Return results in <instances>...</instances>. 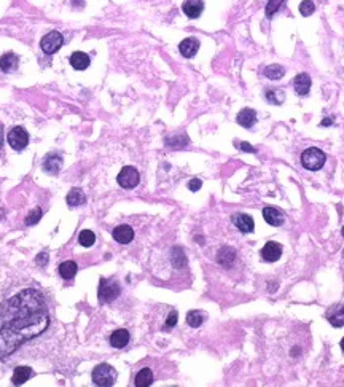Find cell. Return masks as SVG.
<instances>
[{"mask_svg": "<svg viewBox=\"0 0 344 387\" xmlns=\"http://www.w3.org/2000/svg\"><path fill=\"white\" fill-rule=\"evenodd\" d=\"M48 325L49 314L45 297L34 289L16 293L2 307L0 360L16 352L23 343L43 333Z\"/></svg>", "mask_w": 344, "mask_h": 387, "instance_id": "cell-1", "label": "cell"}, {"mask_svg": "<svg viewBox=\"0 0 344 387\" xmlns=\"http://www.w3.org/2000/svg\"><path fill=\"white\" fill-rule=\"evenodd\" d=\"M92 383L99 387H112L117 383V370L109 363H100L92 370Z\"/></svg>", "mask_w": 344, "mask_h": 387, "instance_id": "cell-2", "label": "cell"}, {"mask_svg": "<svg viewBox=\"0 0 344 387\" xmlns=\"http://www.w3.org/2000/svg\"><path fill=\"white\" fill-rule=\"evenodd\" d=\"M325 160L327 156L325 153L322 152L320 148H315V147H311L303 152V155H301V163H303V166L306 169L309 171H319L324 168L325 164Z\"/></svg>", "mask_w": 344, "mask_h": 387, "instance_id": "cell-3", "label": "cell"}, {"mask_svg": "<svg viewBox=\"0 0 344 387\" xmlns=\"http://www.w3.org/2000/svg\"><path fill=\"white\" fill-rule=\"evenodd\" d=\"M121 292L120 284L115 279H105L102 277L99 282V300L102 303H110L115 298H118Z\"/></svg>", "mask_w": 344, "mask_h": 387, "instance_id": "cell-4", "label": "cell"}, {"mask_svg": "<svg viewBox=\"0 0 344 387\" xmlns=\"http://www.w3.org/2000/svg\"><path fill=\"white\" fill-rule=\"evenodd\" d=\"M117 180H118V185L121 186V188L131 190V188H135V186L139 185L140 175H139V172H137V169H135V168L125 166L123 169L120 171Z\"/></svg>", "mask_w": 344, "mask_h": 387, "instance_id": "cell-5", "label": "cell"}, {"mask_svg": "<svg viewBox=\"0 0 344 387\" xmlns=\"http://www.w3.org/2000/svg\"><path fill=\"white\" fill-rule=\"evenodd\" d=\"M62 43H64L62 34H61V32H57V31H51V32L46 34L45 37L42 39L40 46H42V49H43V53H46V54H53V53H56L57 49H59V48L62 46Z\"/></svg>", "mask_w": 344, "mask_h": 387, "instance_id": "cell-6", "label": "cell"}, {"mask_svg": "<svg viewBox=\"0 0 344 387\" xmlns=\"http://www.w3.org/2000/svg\"><path fill=\"white\" fill-rule=\"evenodd\" d=\"M8 143L10 147L13 150H16V152H21V150H24L27 147L29 143V134L24 128L21 126H16L13 128L11 131L8 132Z\"/></svg>", "mask_w": 344, "mask_h": 387, "instance_id": "cell-7", "label": "cell"}, {"mask_svg": "<svg viewBox=\"0 0 344 387\" xmlns=\"http://www.w3.org/2000/svg\"><path fill=\"white\" fill-rule=\"evenodd\" d=\"M281 255H282V246L279 242L269 241V242L264 244V247L261 249V257H263L264 261L274 263L281 258Z\"/></svg>", "mask_w": 344, "mask_h": 387, "instance_id": "cell-8", "label": "cell"}, {"mask_svg": "<svg viewBox=\"0 0 344 387\" xmlns=\"http://www.w3.org/2000/svg\"><path fill=\"white\" fill-rule=\"evenodd\" d=\"M327 320L333 327H344V304H333L327 311Z\"/></svg>", "mask_w": 344, "mask_h": 387, "instance_id": "cell-9", "label": "cell"}, {"mask_svg": "<svg viewBox=\"0 0 344 387\" xmlns=\"http://www.w3.org/2000/svg\"><path fill=\"white\" fill-rule=\"evenodd\" d=\"M61 166H62V156L59 153H49L45 156V160H43V171L51 175L57 174Z\"/></svg>", "mask_w": 344, "mask_h": 387, "instance_id": "cell-10", "label": "cell"}, {"mask_svg": "<svg viewBox=\"0 0 344 387\" xmlns=\"http://www.w3.org/2000/svg\"><path fill=\"white\" fill-rule=\"evenodd\" d=\"M233 223L242 233H252L254 228H255L254 218L247 214H236L233 217Z\"/></svg>", "mask_w": 344, "mask_h": 387, "instance_id": "cell-11", "label": "cell"}, {"mask_svg": "<svg viewBox=\"0 0 344 387\" xmlns=\"http://www.w3.org/2000/svg\"><path fill=\"white\" fill-rule=\"evenodd\" d=\"M182 10L188 18L195 19V18L201 16V13L204 10V3H203V0H186L182 5Z\"/></svg>", "mask_w": 344, "mask_h": 387, "instance_id": "cell-12", "label": "cell"}, {"mask_svg": "<svg viewBox=\"0 0 344 387\" xmlns=\"http://www.w3.org/2000/svg\"><path fill=\"white\" fill-rule=\"evenodd\" d=\"M263 218L271 226H281L284 223V214L279 209H276V207H264Z\"/></svg>", "mask_w": 344, "mask_h": 387, "instance_id": "cell-13", "label": "cell"}, {"mask_svg": "<svg viewBox=\"0 0 344 387\" xmlns=\"http://www.w3.org/2000/svg\"><path fill=\"white\" fill-rule=\"evenodd\" d=\"M113 239L120 244H129L134 239V229L129 225H120L113 229Z\"/></svg>", "mask_w": 344, "mask_h": 387, "instance_id": "cell-14", "label": "cell"}, {"mask_svg": "<svg viewBox=\"0 0 344 387\" xmlns=\"http://www.w3.org/2000/svg\"><path fill=\"white\" fill-rule=\"evenodd\" d=\"M293 88H295L297 94L300 96H306L311 89V77L307 74H300L295 77L293 80Z\"/></svg>", "mask_w": 344, "mask_h": 387, "instance_id": "cell-15", "label": "cell"}, {"mask_svg": "<svg viewBox=\"0 0 344 387\" xmlns=\"http://www.w3.org/2000/svg\"><path fill=\"white\" fill-rule=\"evenodd\" d=\"M129 340H131V336H129V332L125 328L115 330V332L110 335V344L117 349H123L129 343Z\"/></svg>", "mask_w": 344, "mask_h": 387, "instance_id": "cell-16", "label": "cell"}, {"mask_svg": "<svg viewBox=\"0 0 344 387\" xmlns=\"http://www.w3.org/2000/svg\"><path fill=\"white\" fill-rule=\"evenodd\" d=\"M178 49L183 57H193L199 49V40L196 39H185L180 45H178Z\"/></svg>", "mask_w": 344, "mask_h": 387, "instance_id": "cell-17", "label": "cell"}, {"mask_svg": "<svg viewBox=\"0 0 344 387\" xmlns=\"http://www.w3.org/2000/svg\"><path fill=\"white\" fill-rule=\"evenodd\" d=\"M18 64H19V57L14 53H5L2 57H0V69H2L3 72H6V74L16 70Z\"/></svg>", "mask_w": 344, "mask_h": 387, "instance_id": "cell-18", "label": "cell"}, {"mask_svg": "<svg viewBox=\"0 0 344 387\" xmlns=\"http://www.w3.org/2000/svg\"><path fill=\"white\" fill-rule=\"evenodd\" d=\"M31 378H32V368H29V367H16V368H14V373H13L11 383L14 386H21V384L27 383Z\"/></svg>", "mask_w": 344, "mask_h": 387, "instance_id": "cell-19", "label": "cell"}, {"mask_svg": "<svg viewBox=\"0 0 344 387\" xmlns=\"http://www.w3.org/2000/svg\"><path fill=\"white\" fill-rule=\"evenodd\" d=\"M89 56L88 54H85V53H82V51H75L74 54L70 56V64H72V67H74L75 70H85V69H88V66H89Z\"/></svg>", "mask_w": 344, "mask_h": 387, "instance_id": "cell-20", "label": "cell"}, {"mask_svg": "<svg viewBox=\"0 0 344 387\" xmlns=\"http://www.w3.org/2000/svg\"><path fill=\"white\" fill-rule=\"evenodd\" d=\"M238 123L241 125V126H244V128H252L254 125H255V121H257V113H255V110H252V109H244V110H241L239 112V115H238Z\"/></svg>", "mask_w": 344, "mask_h": 387, "instance_id": "cell-21", "label": "cell"}, {"mask_svg": "<svg viewBox=\"0 0 344 387\" xmlns=\"http://www.w3.org/2000/svg\"><path fill=\"white\" fill-rule=\"evenodd\" d=\"M134 384L137 387H148L153 384V373L150 368H142L137 375H135Z\"/></svg>", "mask_w": 344, "mask_h": 387, "instance_id": "cell-22", "label": "cell"}, {"mask_svg": "<svg viewBox=\"0 0 344 387\" xmlns=\"http://www.w3.org/2000/svg\"><path fill=\"white\" fill-rule=\"evenodd\" d=\"M236 258V250L231 247H221L218 250V255H217V261L221 264V266H229Z\"/></svg>", "mask_w": 344, "mask_h": 387, "instance_id": "cell-23", "label": "cell"}, {"mask_svg": "<svg viewBox=\"0 0 344 387\" xmlns=\"http://www.w3.org/2000/svg\"><path fill=\"white\" fill-rule=\"evenodd\" d=\"M78 271V266L75 261H64L59 264V274L62 279H66V281H70V279H74L75 274Z\"/></svg>", "mask_w": 344, "mask_h": 387, "instance_id": "cell-24", "label": "cell"}, {"mask_svg": "<svg viewBox=\"0 0 344 387\" xmlns=\"http://www.w3.org/2000/svg\"><path fill=\"white\" fill-rule=\"evenodd\" d=\"M86 201V196H85V193L80 190V188H74V190H70V193L67 195V204L70 206V207H78V206H82L83 203Z\"/></svg>", "mask_w": 344, "mask_h": 387, "instance_id": "cell-25", "label": "cell"}, {"mask_svg": "<svg viewBox=\"0 0 344 387\" xmlns=\"http://www.w3.org/2000/svg\"><path fill=\"white\" fill-rule=\"evenodd\" d=\"M204 319H206V314L203 311H198V309L190 311L188 314H186V324L193 328H198V327L203 325Z\"/></svg>", "mask_w": 344, "mask_h": 387, "instance_id": "cell-26", "label": "cell"}, {"mask_svg": "<svg viewBox=\"0 0 344 387\" xmlns=\"http://www.w3.org/2000/svg\"><path fill=\"white\" fill-rule=\"evenodd\" d=\"M284 75H285V70L279 64H271V66L264 69V77L269 78V80H281Z\"/></svg>", "mask_w": 344, "mask_h": 387, "instance_id": "cell-27", "label": "cell"}, {"mask_svg": "<svg viewBox=\"0 0 344 387\" xmlns=\"http://www.w3.org/2000/svg\"><path fill=\"white\" fill-rule=\"evenodd\" d=\"M264 96H266V99L269 100L271 104H274V105H281V104L284 102V99H285L284 91L277 89V88H274V89H268L266 92H264Z\"/></svg>", "mask_w": 344, "mask_h": 387, "instance_id": "cell-28", "label": "cell"}, {"mask_svg": "<svg viewBox=\"0 0 344 387\" xmlns=\"http://www.w3.org/2000/svg\"><path fill=\"white\" fill-rule=\"evenodd\" d=\"M78 242H80L83 247H91L92 244L96 242V236L91 229H83L80 236H78Z\"/></svg>", "mask_w": 344, "mask_h": 387, "instance_id": "cell-29", "label": "cell"}, {"mask_svg": "<svg viewBox=\"0 0 344 387\" xmlns=\"http://www.w3.org/2000/svg\"><path fill=\"white\" fill-rule=\"evenodd\" d=\"M42 215H43V212H42L40 207H35V209H34V211L26 217V225H27V226H34V225H37L39 221H40V218H42Z\"/></svg>", "mask_w": 344, "mask_h": 387, "instance_id": "cell-30", "label": "cell"}, {"mask_svg": "<svg viewBox=\"0 0 344 387\" xmlns=\"http://www.w3.org/2000/svg\"><path fill=\"white\" fill-rule=\"evenodd\" d=\"M315 10V6L312 3V0H304V2H301L300 5V13L303 14V16H309V14H312Z\"/></svg>", "mask_w": 344, "mask_h": 387, "instance_id": "cell-31", "label": "cell"}, {"mask_svg": "<svg viewBox=\"0 0 344 387\" xmlns=\"http://www.w3.org/2000/svg\"><path fill=\"white\" fill-rule=\"evenodd\" d=\"M282 3H284V0H269V3L266 5V16L271 18L272 14L279 10V6H281Z\"/></svg>", "mask_w": 344, "mask_h": 387, "instance_id": "cell-32", "label": "cell"}, {"mask_svg": "<svg viewBox=\"0 0 344 387\" xmlns=\"http://www.w3.org/2000/svg\"><path fill=\"white\" fill-rule=\"evenodd\" d=\"M177 311H172L171 314H169V317H168V320H166V328H172L175 324H177Z\"/></svg>", "mask_w": 344, "mask_h": 387, "instance_id": "cell-33", "label": "cell"}, {"mask_svg": "<svg viewBox=\"0 0 344 387\" xmlns=\"http://www.w3.org/2000/svg\"><path fill=\"white\" fill-rule=\"evenodd\" d=\"M236 147L238 148H241V150H244V152H249V153H255V148L252 147V145H249L247 142H236L234 143Z\"/></svg>", "mask_w": 344, "mask_h": 387, "instance_id": "cell-34", "label": "cell"}, {"mask_svg": "<svg viewBox=\"0 0 344 387\" xmlns=\"http://www.w3.org/2000/svg\"><path fill=\"white\" fill-rule=\"evenodd\" d=\"M201 185H203V182H201L199 178H191V180L188 182V188L191 191H198L201 188Z\"/></svg>", "mask_w": 344, "mask_h": 387, "instance_id": "cell-35", "label": "cell"}, {"mask_svg": "<svg viewBox=\"0 0 344 387\" xmlns=\"http://www.w3.org/2000/svg\"><path fill=\"white\" fill-rule=\"evenodd\" d=\"M35 263L40 264V266H45V264L48 263V255H46L45 252H42V254L37 257V260H35Z\"/></svg>", "mask_w": 344, "mask_h": 387, "instance_id": "cell-36", "label": "cell"}, {"mask_svg": "<svg viewBox=\"0 0 344 387\" xmlns=\"http://www.w3.org/2000/svg\"><path fill=\"white\" fill-rule=\"evenodd\" d=\"M2 148H3V126L0 125V153H2Z\"/></svg>", "mask_w": 344, "mask_h": 387, "instance_id": "cell-37", "label": "cell"}, {"mask_svg": "<svg viewBox=\"0 0 344 387\" xmlns=\"http://www.w3.org/2000/svg\"><path fill=\"white\" fill-rule=\"evenodd\" d=\"M328 125H332V120H324V121H322V126H328Z\"/></svg>", "mask_w": 344, "mask_h": 387, "instance_id": "cell-38", "label": "cell"}, {"mask_svg": "<svg viewBox=\"0 0 344 387\" xmlns=\"http://www.w3.org/2000/svg\"><path fill=\"white\" fill-rule=\"evenodd\" d=\"M341 349H343V352H344V338L341 340Z\"/></svg>", "mask_w": 344, "mask_h": 387, "instance_id": "cell-39", "label": "cell"}, {"mask_svg": "<svg viewBox=\"0 0 344 387\" xmlns=\"http://www.w3.org/2000/svg\"><path fill=\"white\" fill-rule=\"evenodd\" d=\"M343 236H344V226H343Z\"/></svg>", "mask_w": 344, "mask_h": 387, "instance_id": "cell-40", "label": "cell"}]
</instances>
